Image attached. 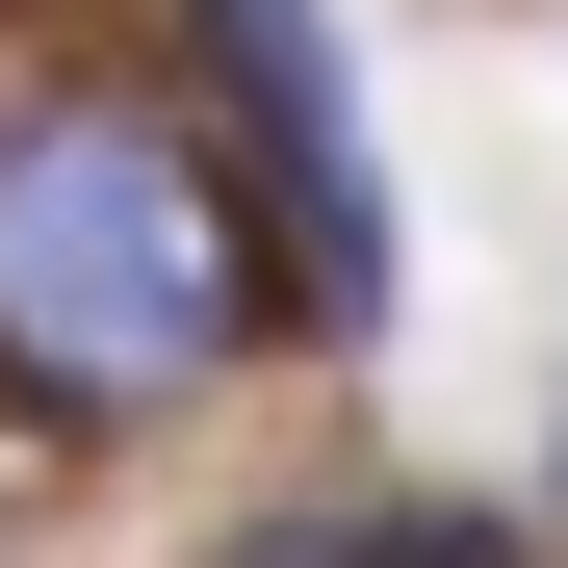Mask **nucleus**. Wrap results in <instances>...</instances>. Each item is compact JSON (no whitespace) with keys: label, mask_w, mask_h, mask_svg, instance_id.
I'll return each instance as SVG.
<instances>
[{"label":"nucleus","mask_w":568,"mask_h":568,"mask_svg":"<svg viewBox=\"0 0 568 568\" xmlns=\"http://www.w3.org/2000/svg\"><path fill=\"white\" fill-rule=\"evenodd\" d=\"M362 568H542V542H517L491 491H414V517H362Z\"/></svg>","instance_id":"obj_3"},{"label":"nucleus","mask_w":568,"mask_h":568,"mask_svg":"<svg viewBox=\"0 0 568 568\" xmlns=\"http://www.w3.org/2000/svg\"><path fill=\"white\" fill-rule=\"evenodd\" d=\"M233 568H362V517H284V542H233Z\"/></svg>","instance_id":"obj_4"},{"label":"nucleus","mask_w":568,"mask_h":568,"mask_svg":"<svg viewBox=\"0 0 568 568\" xmlns=\"http://www.w3.org/2000/svg\"><path fill=\"white\" fill-rule=\"evenodd\" d=\"M258 336V258H233V181L181 155L155 104H27L0 130V388L52 414H181L207 362Z\"/></svg>","instance_id":"obj_1"},{"label":"nucleus","mask_w":568,"mask_h":568,"mask_svg":"<svg viewBox=\"0 0 568 568\" xmlns=\"http://www.w3.org/2000/svg\"><path fill=\"white\" fill-rule=\"evenodd\" d=\"M181 27H207L258 181H336V155H362V27H336V0H181Z\"/></svg>","instance_id":"obj_2"}]
</instances>
